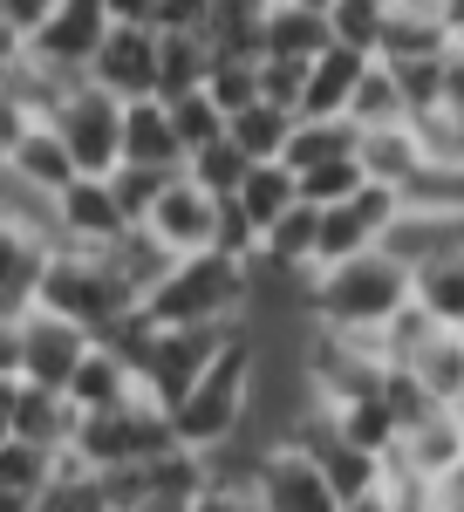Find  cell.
<instances>
[{
	"instance_id": "1",
	"label": "cell",
	"mask_w": 464,
	"mask_h": 512,
	"mask_svg": "<svg viewBox=\"0 0 464 512\" xmlns=\"http://www.w3.org/2000/svg\"><path fill=\"white\" fill-rule=\"evenodd\" d=\"M253 362H260V342H253V328L239 321V328L226 335V349L205 362V376L185 390V403L171 410L178 451L212 458V451H226L232 437L246 431V410H253Z\"/></svg>"
},
{
	"instance_id": "2",
	"label": "cell",
	"mask_w": 464,
	"mask_h": 512,
	"mask_svg": "<svg viewBox=\"0 0 464 512\" xmlns=\"http://www.w3.org/2000/svg\"><path fill=\"white\" fill-rule=\"evenodd\" d=\"M410 308V267L396 253H362L342 267H321L308 280V321L328 335H383Z\"/></svg>"
},
{
	"instance_id": "3",
	"label": "cell",
	"mask_w": 464,
	"mask_h": 512,
	"mask_svg": "<svg viewBox=\"0 0 464 512\" xmlns=\"http://www.w3.org/2000/svg\"><path fill=\"white\" fill-rule=\"evenodd\" d=\"M246 308H253V260H232V253L171 260V274L144 294L151 328H239Z\"/></svg>"
},
{
	"instance_id": "4",
	"label": "cell",
	"mask_w": 464,
	"mask_h": 512,
	"mask_svg": "<svg viewBox=\"0 0 464 512\" xmlns=\"http://www.w3.org/2000/svg\"><path fill=\"white\" fill-rule=\"evenodd\" d=\"M35 308L55 321L82 328L89 342H103L116 321L137 315V294L116 280V267L103 253H82V246H48L41 260V280H35Z\"/></svg>"
},
{
	"instance_id": "5",
	"label": "cell",
	"mask_w": 464,
	"mask_h": 512,
	"mask_svg": "<svg viewBox=\"0 0 464 512\" xmlns=\"http://www.w3.org/2000/svg\"><path fill=\"white\" fill-rule=\"evenodd\" d=\"M178 437H171V417L157 410V403H144V396H130L123 410H103V417H76V437H69V465H82V472H123V465H151V458H164Z\"/></svg>"
},
{
	"instance_id": "6",
	"label": "cell",
	"mask_w": 464,
	"mask_h": 512,
	"mask_svg": "<svg viewBox=\"0 0 464 512\" xmlns=\"http://www.w3.org/2000/svg\"><path fill=\"white\" fill-rule=\"evenodd\" d=\"M226 335L232 328H151V342L137 355V396L171 417L185 403V390L205 376V362L226 349Z\"/></svg>"
},
{
	"instance_id": "7",
	"label": "cell",
	"mask_w": 464,
	"mask_h": 512,
	"mask_svg": "<svg viewBox=\"0 0 464 512\" xmlns=\"http://www.w3.org/2000/svg\"><path fill=\"white\" fill-rule=\"evenodd\" d=\"M48 130L76 158V178H110L116 164H123V103L103 96V89H89V82H76L62 96V110L48 117Z\"/></svg>"
},
{
	"instance_id": "8",
	"label": "cell",
	"mask_w": 464,
	"mask_h": 512,
	"mask_svg": "<svg viewBox=\"0 0 464 512\" xmlns=\"http://www.w3.org/2000/svg\"><path fill=\"white\" fill-rule=\"evenodd\" d=\"M110 28H116V21H110V0H55V14L21 41V55L41 62L48 76L82 82V76H89V62H96V48L110 41Z\"/></svg>"
},
{
	"instance_id": "9",
	"label": "cell",
	"mask_w": 464,
	"mask_h": 512,
	"mask_svg": "<svg viewBox=\"0 0 464 512\" xmlns=\"http://www.w3.org/2000/svg\"><path fill=\"white\" fill-rule=\"evenodd\" d=\"M396 219H403V192H389V185H362L355 198L328 205L321 212V246H314V274L342 267V260H362V253H383Z\"/></svg>"
},
{
	"instance_id": "10",
	"label": "cell",
	"mask_w": 464,
	"mask_h": 512,
	"mask_svg": "<svg viewBox=\"0 0 464 512\" xmlns=\"http://www.w3.org/2000/svg\"><path fill=\"white\" fill-rule=\"evenodd\" d=\"M219 212H226V198L198 192L192 178L178 171V178L164 185V198L144 212L137 233H151L171 260H198V253H219Z\"/></svg>"
},
{
	"instance_id": "11",
	"label": "cell",
	"mask_w": 464,
	"mask_h": 512,
	"mask_svg": "<svg viewBox=\"0 0 464 512\" xmlns=\"http://www.w3.org/2000/svg\"><path fill=\"white\" fill-rule=\"evenodd\" d=\"M246 492H253V512H342V499L328 492V478L314 472V458H301L294 444L260 451Z\"/></svg>"
},
{
	"instance_id": "12",
	"label": "cell",
	"mask_w": 464,
	"mask_h": 512,
	"mask_svg": "<svg viewBox=\"0 0 464 512\" xmlns=\"http://www.w3.org/2000/svg\"><path fill=\"white\" fill-rule=\"evenodd\" d=\"M383 465L430 478V485H451L464 472V410H424L417 424H403V437H396V451Z\"/></svg>"
},
{
	"instance_id": "13",
	"label": "cell",
	"mask_w": 464,
	"mask_h": 512,
	"mask_svg": "<svg viewBox=\"0 0 464 512\" xmlns=\"http://www.w3.org/2000/svg\"><path fill=\"white\" fill-rule=\"evenodd\" d=\"M130 233V219L116 212L110 178H76L55 198V246H82V253H110L116 239Z\"/></svg>"
},
{
	"instance_id": "14",
	"label": "cell",
	"mask_w": 464,
	"mask_h": 512,
	"mask_svg": "<svg viewBox=\"0 0 464 512\" xmlns=\"http://www.w3.org/2000/svg\"><path fill=\"white\" fill-rule=\"evenodd\" d=\"M89 89H103L116 103H144L157 96V35L151 28H110V41L96 48V62H89Z\"/></svg>"
},
{
	"instance_id": "15",
	"label": "cell",
	"mask_w": 464,
	"mask_h": 512,
	"mask_svg": "<svg viewBox=\"0 0 464 512\" xmlns=\"http://www.w3.org/2000/svg\"><path fill=\"white\" fill-rule=\"evenodd\" d=\"M82 355H89V335H82V328L41 315V308H35V315H21V383L62 396Z\"/></svg>"
},
{
	"instance_id": "16",
	"label": "cell",
	"mask_w": 464,
	"mask_h": 512,
	"mask_svg": "<svg viewBox=\"0 0 464 512\" xmlns=\"http://www.w3.org/2000/svg\"><path fill=\"white\" fill-rule=\"evenodd\" d=\"M314 246H321V212H314V205H287L267 233H260L253 267L273 274V280H308L314 274Z\"/></svg>"
},
{
	"instance_id": "17",
	"label": "cell",
	"mask_w": 464,
	"mask_h": 512,
	"mask_svg": "<svg viewBox=\"0 0 464 512\" xmlns=\"http://www.w3.org/2000/svg\"><path fill=\"white\" fill-rule=\"evenodd\" d=\"M69 410L76 417H103V410H123L130 396H137V376H130V362L103 342H89V355L76 362V376H69Z\"/></svg>"
},
{
	"instance_id": "18",
	"label": "cell",
	"mask_w": 464,
	"mask_h": 512,
	"mask_svg": "<svg viewBox=\"0 0 464 512\" xmlns=\"http://www.w3.org/2000/svg\"><path fill=\"white\" fill-rule=\"evenodd\" d=\"M123 164H144V171H185V144L171 130V110L144 96V103H123Z\"/></svg>"
},
{
	"instance_id": "19",
	"label": "cell",
	"mask_w": 464,
	"mask_h": 512,
	"mask_svg": "<svg viewBox=\"0 0 464 512\" xmlns=\"http://www.w3.org/2000/svg\"><path fill=\"white\" fill-rule=\"evenodd\" d=\"M355 164H362L369 185H389V192H403V198L430 178L424 151H417V137H410V123H396V130H369V137L355 144Z\"/></svg>"
},
{
	"instance_id": "20",
	"label": "cell",
	"mask_w": 464,
	"mask_h": 512,
	"mask_svg": "<svg viewBox=\"0 0 464 512\" xmlns=\"http://www.w3.org/2000/svg\"><path fill=\"white\" fill-rule=\"evenodd\" d=\"M335 48V28L328 14H308V7H280L273 0L267 21H260V62H314Z\"/></svg>"
},
{
	"instance_id": "21",
	"label": "cell",
	"mask_w": 464,
	"mask_h": 512,
	"mask_svg": "<svg viewBox=\"0 0 464 512\" xmlns=\"http://www.w3.org/2000/svg\"><path fill=\"white\" fill-rule=\"evenodd\" d=\"M0 164H7V171H14V178H21L35 198H48V205L76 185V158L62 151V137H55L48 123H35V130H28V137H21V144H14Z\"/></svg>"
},
{
	"instance_id": "22",
	"label": "cell",
	"mask_w": 464,
	"mask_h": 512,
	"mask_svg": "<svg viewBox=\"0 0 464 512\" xmlns=\"http://www.w3.org/2000/svg\"><path fill=\"white\" fill-rule=\"evenodd\" d=\"M376 55H362V48H328V55H314L308 62V89H301V117H348V96H355V82L369 69ZM294 117V123H301Z\"/></svg>"
},
{
	"instance_id": "23",
	"label": "cell",
	"mask_w": 464,
	"mask_h": 512,
	"mask_svg": "<svg viewBox=\"0 0 464 512\" xmlns=\"http://www.w3.org/2000/svg\"><path fill=\"white\" fill-rule=\"evenodd\" d=\"M410 301L424 308L437 328H451V335H464V253H430V260H417L410 267Z\"/></svg>"
},
{
	"instance_id": "24",
	"label": "cell",
	"mask_w": 464,
	"mask_h": 512,
	"mask_svg": "<svg viewBox=\"0 0 464 512\" xmlns=\"http://www.w3.org/2000/svg\"><path fill=\"white\" fill-rule=\"evenodd\" d=\"M41 260L48 246L14 226H0V321H21L35 315V280H41Z\"/></svg>"
},
{
	"instance_id": "25",
	"label": "cell",
	"mask_w": 464,
	"mask_h": 512,
	"mask_svg": "<svg viewBox=\"0 0 464 512\" xmlns=\"http://www.w3.org/2000/svg\"><path fill=\"white\" fill-rule=\"evenodd\" d=\"M14 437L21 444H35V451H69V437H76V410H69V396L55 390H35V383H21L14 396Z\"/></svg>"
},
{
	"instance_id": "26",
	"label": "cell",
	"mask_w": 464,
	"mask_h": 512,
	"mask_svg": "<svg viewBox=\"0 0 464 512\" xmlns=\"http://www.w3.org/2000/svg\"><path fill=\"white\" fill-rule=\"evenodd\" d=\"M355 144H362V130H355L348 117H301L294 130H287V151H280V164L301 178V171H314V164L355 158Z\"/></svg>"
},
{
	"instance_id": "27",
	"label": "cell",
	"mask_w": 464,
	"mask_h": 512,
	"mask_svg": "<svg viewBox=\"0 0 464 512\" xmlns=\"http://www.w3.org/2000/svg\"><path fill=\"white\" fill-rule=\"evenodd\" d=\"M410 376H417V390H424L437 410H464V335L437 328L424 349H417Z\"/></svg>"
},
{
	"instance_id": "28",
	"label": "cell",
	"mask_w": 464,
	"mask_h": 512,
	"mask_svg": "<svg viewBox=\"0 0 464 512\" xmlns=\"http://www.w3.org/2000/svg\"><path fill=\"white\" fill-rule=\"evenodd\" d=\"M232 205H239V219L253 226V239H260L273 219L287 212V205H301V192H294V171H287V164H253V171H246V185L232 192Z\"/></svg>"
},
{
	"instance_id": "29",
	"label": "cell",
	"mask_w": 464,
	"mask_h": 512,
	"mask_svg": "<svg viewBox=\"0 0 464 512\" xmlns=\"http://www.w3.org/2000/svg\"><path fill=\"white\" fill-rule=\"evenodd\" d=\"M205 69H212V41L205 35H157V103L205 89Z\"/></svg>"
},
{
	"instance_id": "30",
	"label": "cell",
	"mask_w": 464,
	"mask_h": 512,
	"mask_svg": "<svg viewBox=\"0 0 464 512\" xmlns=\"http://www.w3.org/2000/svg\"><path fill=\"white\" fill-rule=\"evenodd\" d=\"M348 123L369 137V130H396V123H410V103H403V89H396V69L383 62H369L362 82H355V96H348Z\"/></svg>"
},
{
	"instance_id": "31",
	"label": "cell",
	"mask_w": 464,
	"mask_h": 512,
	"mask_svg": "<svg viewBox=\"0 0 464 512\" xmlns=\"http://www.w3.org/2000/svg\"><path fill=\"white\" fill-rule=\"evenodd\" d=\"M287 130H294V117H287V110L253 103V110L226 117V144H232L246 164H280V151H287Z\"/></svg>"
},
{
	"instance_id": "32",
	"label": "cell",
	"mask_w": 464,
	"mask_h": 512,
	"mask_svg": "<svg viewBox=\"0 0 464 512\" xmlns=\"http://www.w3.org/2000/svg\"><path fill=\"white\" fill-rule=\"evenodd\" d=\"M335 417V431H342V444H355V451H369V458H389L396 451V417H389V403H383V390L376 396H355V403H335L328 410Z\"/></svg>"
},
{
	"instance_id": "33",
	"label": "cell",
	"mask_w": 464,
	"mask_h": 512,
	"mask_svg": "<svg viewBox=\"0 0 464 512\" xmlns=\"http://www.w3.org/2000/svg\"><path fill=\"white\" fill-rule=\"evenodd\" d=\"M55 472H62L55 451H35V444H21V437L0 444V492H14V499H41V492L55 485Z\"/></svg>"
},
{
	"instance_id": "34",
	"label": "cell",
	"mask_w": 464,
	"mask_h": 512,
	"mask_svg": "<svg viewBox=\"0 0 464 512\" xmlns=\"http://www.w3.org/2000/svg\"><path fill=\"white\" fill-rule=\"evenodd\" d=\"M205 96L239 117V110H253L260 103V62H246V55H212V69H205Z\"/></svg>"
},
{
	"instance_id": "35",
	"label": "cell",
	"mask_w": 464,
	"mask_h": 512,
	"mask_svg": "<svg viewBox=\"0 0 464 512\" xmlns=\"http://www.w3.org/2000/svg\"><path fill=\"white\" fill-rule=\"evenodd\" d=\"M164 110H171V130H178V144H185V158L226 137V110H219V103H212L205 89H192V96H171Z\"/></svg>"
},
{
	"instance_id": "36",
	"label": "cell",
	"mask_w": 464,
	"mask_h": 512,
	"mask_svg": "<svg viewBox=\"0 0 464 512\" xmlns=\"http://www.w3.org/2000/svg\"><path fill=\"white\" fill-rule=\"evenodd\" d=\"M246 171H253V164L239 158V151H232L226 137H219V144H205V151H192V158H185V178H192L198 192H212V198H232V192H239V185H246Z\"/></svg>"
},
{
	"instance_id": "37",
	"label": "cell",
	"mask_w": 464,
	"mask_h": 512,
	"mask_svg": "<svg viewBox=\"0 0 464 512\" xmlns=\"http://www.w3.org/2000/svg\"><path fill=\"white\" fill-rule=\"evenodd\" d=\"M362 185H369V178H362V164H355V158L314 164V171H301V178H294V192H301V205H314V212H328V205H342V198H355Z\"/></svg>"
},
{
	"instance_id": "38",
	"label": "cell",
	"mask_w": 464,
	"mask_h": 512,
	"mask_svg": "<svg viewBox=\"0 0 464 512\" xmlns=\"http://www.w3.org/2000/svg\"><path fill=\"white\" fill-rule=\"evenodd\" d=\"M328 28H335V41H342V48L376 55V41H383V28H389V0H335Z\"/></svg>"
},
{
	"instance_id": "39",
	"label": "cell",
	"mask_w": 464,
	"mask_h": 512,
	"mask_svg": "<svg viewBox=\"0 0 464 512\" xmlns=\"http://www.w3.org/2000/svg\"><path fill=\"white\" fill-rule=\"evenodd\" d=\"M178 171H144V164H116L110 171V192H116V212L130 219V226H144V212H151L164 185H171Z\"/></svg>"
},
{
	"instance_id": "40",
	"label": "cell",
	"mask_w": 464,
	"mask_h": 512,
	"mask_svg": "<svg viewBox=\"0 0 464 512\" xmlns=\"http://www.w3.org/2000/svg\"><path fill=\"white\" fill-rule=\"evenodd\" d=\"M430 335H437V321H430L424 308L410 301V308H403V315H396L383 335H376V355H383V369H410V362H417V349H424Z\"/></svg>"
},
{
	"instance_id": "41",
	"label": "cell",
	"mask_w": 464,
	"mask_h": 512,
	"mask_svg": "<svg viewBox=\"0 0 464 512\" xmlns=\"http://www.w3.org/2000/svg\"><path fill=\"white\" fill-rule=\"evenodd\" d=\"M41 512H110V499H103V485H96V472H82V465H69L62 458V472H55V485L35 499Z\"/></svg>"
},
{
	"instance_id": "42",
	"label": "cell",
	"mask_w": 464,
	"mask_h": 512,
	"mask_svg": "<svg viewBox=\"0 0 464 512\" xmlns=\"http://www.w3.org/2000/svg\"><path fill=\"white\" fill-rule=\"evenodd\" d=\"M301 89H308V62H260V103L301 117Z\"/></svg>"
},
{
	"instance_id": "43",
	"label": "cell",
	"mask_w": 464,
	"mask_h": 512,
	"mask_svg": "<svg viewBox=\"0 0 464 512\" xmlns=\"http://www.w3.org/2000/svg\"><path fill=\"white\" fill-rule=\"evenodd\" d=\"M212 0H151V28L157 35H205Z\"/></svg>"
},
{
	"instance_id": "44",
	"label": "cell",
	"mask_w": 464,
	"mask_h": 512,
	"mask_svg": "<svg viewBox=\"0 0 464 512\" xmlns=\"http://www.w3.org/2000/svg\"><path fill=\"white\" fill-rule=\"evenodd\" d=\"M437 103L464 117V41H451V48H444V76H437Z\"/></svg>"
},
{
	"instance_id": "45",
	"label": "cell",
	"mask_w": 464,
	"mask_h": 512,
	"mask_svg": "<svg viewBox=\"0 0 464 512\" xmlns=\"http://www.w3.org/2000/svg\"><path fill=\"white\" fill-rule=\"evenodd\" d=\"M48 14H55V0H0V21H7V28H14L21 41L35 35V28L48 21Z\"/></svg>"
},
{
	"instance_id": "46",
	"label": "cell",
	"mask_w": 464,
	"mask_h": 512,
	"mask_svg": "<svg viewBox=\"0 0 464 512\" xmlns=\"http://www.w3.org/2000/svg\"><path fill=\"white\" fill-rule=\"evenodd\" d=\"M192 512H253V492L246 485H205L192 499Z\"/></svg>"
},
{
	"instance_id": "47",
	"label": "cell",
	"mask_w": 464,
	"mask_h": 512,
	"mask_svg": "<svg viewBox=\"0 0 464 512\" xmlns=\"http://www.w3.org/2000/svg\"><path fill=\"white\" fill-rule=\"evenodd\" d=\"M0 383H21V321H0Z\"/></svg>"
},
{
	"instance_id": "48",
	"label": "cell",
	"mask_w": 464,
	"mask_h": 512,
	"mask_svg": "<svg viewBox=\"0 0 464 512\" xmlns=\"http://www.w3.org/2000/svg\"><path fill=\"white\" fill-rule=\"evenodd\" d=\"M14 396H21V383H0V444L14 437Z\"/></svg>"
},
{
	"instance_id": "49",
	"label": "cell",
	"mask_w": 464,
	"mask_h": 512,
	"mask_svg": "<svg viewBox=\"0 0 464 512\" xmlns=\"http://www.w3.org/2000/svg\"><path fill=\"white\" fill-rule=\"evenodd\" d=\"M14 55H21V35H14V28H7V21H0V69H7V62H14Z\"/></svg>"
},
{
	"instance_id": "50",
	"label": "cell",
	"mask_w": 464,
	"mask_h": 512,
	"mask_svg": "<svg viewBox=\"0 0 464 512\" xmlns=\"http://www.w3.org/2000/svg\"><path fill=\"white\" fill-rule=\"evenodd\" d=\"M123 512H192V506H178V499H144V506H123Z\"/></svg>"
},
{
	"instance_id": "51",
	"label": "cell",
	"mask_w": 464,
	"mask_h": 512,
	"mask_svg": "<svg viewBox=\"0 0 464 512\" xmlns=\"http://www.w3.org/2000/svg\"><path fill=\"white\" fill-rule=\"evenodd\" d=\"M342 512H389V499H383V492H369V499H355V506H342Z\"/></svg>"
},
{
	"instance_id": "52",
	"label": "cell",
	"mask_w": 464,
	"mask_h": 512,
	"mask_svg": "<svg viewBox=\"0 0 464 512\" xmlns=\"http://www.w3.org/2000/svg\"><path fill=\"white\" fill-rule=\"evenodd\" d=\"M280 7H308V14H335V0H280Z\"/></svg>"
},
{
	"instance_id": "53",
	"label": "cell",
	"mask_w": 464,
	"mask_h": 512,
	"mask_svg": "<svg viewBox=\"0 0 464 512\" xmlns=\"http://www.w3.org/2000/svg\"><path fill=\"white\" fill-rule=\"evenodd\" d=\"M0 512H35V499H14V492H0Z\"/></svg>"
},
{
	"instance_id": "54",
	"label": "cell",
	"mask_w": 464,
	"mask_h": 512,
	"mask_svg": "<svg viewBox=\"0 0 464 512\" xmlns=\"http://www.w3.org/2000/svg\"><path fill=\"white\" fill-rule=\"evenodd\" d=\"M35 512H41V506H35Z\"/></svg>"
}]
</instances>
